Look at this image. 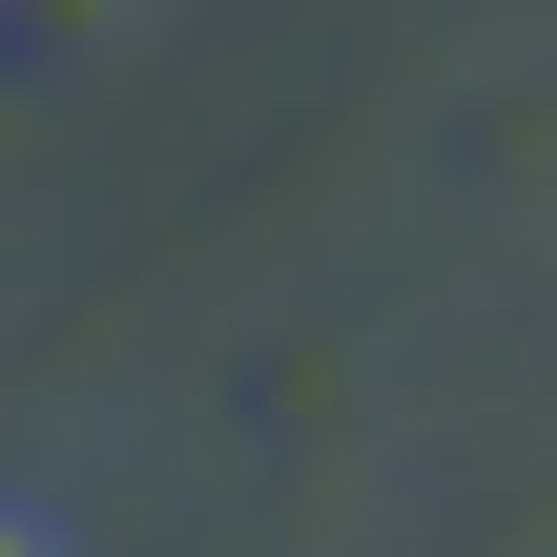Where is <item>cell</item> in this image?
<instances>
[{
    "label": "cell",
    "mask_w": 557,
    "mask_h": 557,
    "mask_svg": "<svg viewBox=\"0 0 557 557\" xmlns=\"http://www.w3.org/2000/svg\"><path fill=\"white\" fill-rule=\"evenodd\" d=\"M0 557H62V537H41V517H21V496H0Z\"/></svg>",
    "instance_id": "1"
}]
</instances>
